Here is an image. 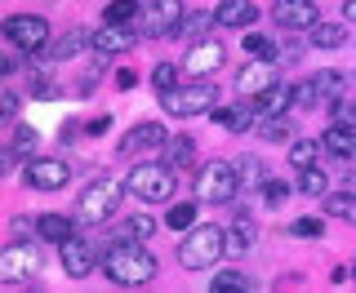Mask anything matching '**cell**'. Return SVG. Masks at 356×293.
<instances>
[{"label":"cell","mask_w":356,"mask_h":293,"mask_svg":"<svg viewBox=\"0 0 356 293\" xmlns=\"http://www.w3.org/2000/svg\"><path fill=\"white\" fill-rule=\"evenodd\" d=\"M103 276L116 280V285H147L156 276V258L143 249V240H125V235H116V240L103 249Z\"/></svg>","instance_id":"obj_1"},{"label":"cell","mask_w":356,"mask_h":293,"mask_svg":"<svg viewBox=\"0 0 356 293\" xmlns=\"http://www.w3.org/2000/svg\"><path fill=\"white\" fill-rule=\"evenodd\" d=\"M222 253H227V231L214 227V222H200V227L192 222L183 231V240H178V262L187 271H209Z\"/></svg>","instance_id":"obj_2"},{"label":"cell","mask_w":356,"mask_h":293,"mask_svg":"<svg viewBox=\"0 0 356 293\" xmlns=\"http://www.w3.org/2000/svg\"><path fill=\"white\" fill-rule=\"evenodd\" d=\"M241 191V174H236V160H209L196 169V200L205 205H232Z\"/></svg>","instance_id":"obj_3"},{"label":"cell","mask_w":356,"mask_h":293,"mask_svg":"<svg viewBox=\"0 0 356 293\" xmlns=\"http://www.w3.org/2000/svg\"><path fill=\"white\" fill-rule=\"evenodd\" d=\"M125 196L143 205H161L174 196V169L170 165H134L125 178Z\"/></svg>","instance_id":"obj_4"},{"label":"cell","mask_w":356,"mask_h":293,"mask_svg":"<svg viewBox=\"0 0 356 293\" xmlns=\"http://www.w3.org/2000/svg\"><path fill=\"white\" fill-rule=\"evenodd\" d=\"M161 107L170 116L187 120V116H209L218 107V89L205 85V81H192V85H174L170 94H161Z\"/></svg>","instance_id":"obj_5"},{"label":"cell","mask_w":356,"mask_h":293,"mask_svg":"<svg viewBox=\"0 0 356 293\" xmlns=\"http://www.w3.org/2000/svg\"><path fill=\"white\" fill-rule=\"evenodd\" d=\"M120 183H111V178H98V183H89L81 191V200H76V222H85V227H98V222H107L111 213L120 205Z\"/></svg>","instance_id":"obj_6"},{"label":"cell","mask_w":356,"mask_h":293,"mask_svg":"<svg viewBox=\"0 0 356 293\" xmlns=\"http://www.w3.org/2000/svg\"><path fill=\"white\" fill-rule=\"evenodd\" d=\"M0 31L18 53H44V44H49V22L40 14H9L0 22Z\"/></svg>","instance_id":"obj_7"},{"label":"cell","mask_w":356,"mask_h":293,"mask_svg":"<svg viewBox=\"0 0 356 293\" xmlns=\"http://www.w3.org/2000/svg\"><path fill=\"white\" fill-rule=\"evenodd\" d=\"M178 27H183V0H147L138 9V36H147V40L174 36Z\"/></svg>","instance_id":"obj_8"},{"label":"cell","mask_w":356,"mask_h":293,"mask_svg":"<svg viewBox=\"0 0 356 293\" xmlns=\"http://www.w3.org/2000/svg\"><path fill=\"white\" fill-rule=\"evenodd\" d=\"M44 258L36 244H14V249L0 253V285H31L40 276Z\"/></svg>","instance_id":"obj_9"},{"label":"cell","mask_w":356,"mask_h":293,"mask_svg":"<svg viewBox=\"0 0 356 293\" xmlns=\"http://www.w3.org/2000/svg\"><path fill=\"white\" fill-rule=\"evenodd\" d=\"M134 44H138V27H129V22H103V27L89 36V49H94L98 58H116V53H129Z\"/></svg>","instance_id":"obj_10"},{"label":"cell","mask_w":356,"mask_h":293,"mask_svg":"<svg viewBox=\"0 0 356 293\" xmlns=\"http://www.w3.org/2000/svg\"><path fill=\"white\" fill-rule=\"evenodd\" d=\"M272 85H281L276 81V62H267V58H250L236 72V94H241V103H254L259 94H267Z\"/></svg>","instance_id":"obj_11"},{"label":"cell","mask_w":356,"mask_h":293,"mask_svg":"<svg viewBox=\"0 0 356 293\" xmlns=\"http://www.w3.org/2000/svg\"><path fill=\"white\" fill-rule=\"evenodd\" d=\"M22 183H27L31 191H63L67 183H72V165H63V160H36V156H31L27 169H22Z\"/></svg>","instance_id":"obj_12"},{"label":"cell","mask_w":356,"mask_h":293,"mask_svg":"<svg viewBox=\"0 0 356 293\" xmlns=\"http://www.w3.org/2000/svg\"><path fill=\"white\" fill-rule=\"evenodd\" d=\"M222 58H227V49H222L218 40H196L192 49H187L183 58V76H192V81H205V76H214Z\"/></svg>","instance_id":"obj_13"},{"label":"cell","mask_w":356,"mask_h":293,"mask_svg":"<svg viewBox=\"0 0 356 293\" xmlns=\"http://www.w3.org/2000/svg\"><path fill=\"white\" fill-rule=\"evenodd\" d=\"M276 22H281L285 31H312L321 22V9L312 5V0H281V5H276Z\"/></svg>","instance_id":"obj_14"},{"label":"cell","mask_w":356,"mask_h":293,"mask_svg":"<svg viewBox=\"0 0 356 293\" xmlns=\"http://www.w3.org/2000/svg\"><path fill=\"white\" fill-rule=\"evenodd\" d=\"M58 253H63V271L72 280L94 271V249H89V240H81V235H67V240L58 244Z\"/></svg>","instance_id":"obj_15"},{"label":"cell","mask_w":356,"mask_h":293,"mask_svg":"<svg viewBox=\"0 0 356 293\" xmlns=\"http://www.w3.org/2000/svg\"><path fill=\"white\" fill-rule=\"evenodd\" d=\"M156 146H165V129H161V120H138V125L125 133L120 151H125V156H138V151H156Z\"/></svg>","instance_id":"obj_16"},{"label":"cell","mask_w":356,"mask_h":293,"mask_svg":"<svg viewBox=\"0 0 356 293\" xmlns=\"http://www.w3.org/2000/svg\"><path fill=\"white\" fill-rule=\"evenodd\" d=\"M259 18V5L254 0H218V9H214V22L218 27H250V22Z\"/></svg>","instance_id":"obj_17"},{"label":"cell","mask_w":356,"mask_h":293,"mask_svg":"<svg viewBox=\"0 0 356 293\" xmlns=\"http://www.w3.org/2000/svg\"><path fill=\"white\" fill-rule=\"evenodd\" d=\"M321 146L334 160H356V125H330L321 133Z\"/></svg>","instance_id":"obj_18"},{"label":"cell","mask_w":356,"mask_h":293,"mask_svg":"<svg viewBox=\"0 0 356 293\" xmlns=\"http://www.w3.org/2000/svg\"><path fill=\"white\" fill-rule=\"evenodd\" d=\"M85 44H89V31H67V36L44 44V58H49V62H72Z\"/></svg>","instance_id":"obj_19"},{"label":"cell","mask_w":356,"mask_h":293,"mask_svg":"<svg viewBox=\"0 0 356 293\" xmlns=\"http://www.w3.org/2000/svg\"><path fill=\"white\" fill-rule=\"evenodd\" d=\"M289 103H294V89H285V85H272L267 94L254 98V116H281V111H289Z\"/></svg>","instance_id":"obj_20"},{"label":"cell","mask_w":356,"mask_h":293,"mask_svg":"<svg viewBox=\"0 0 356 293\" xmlns=\"http://www.w3.org/2000/svg\"><path fill=\"white\" fill-rule=\"evenodd\" d=\"M36 235L49 240V244H63L67 235H76V227H72V218H63V213H40V218H36Z\"/></svg>","instance_id":"obj_21"},{"label":"cell","mask_w":356,"mask_h":293,"mask_svg":"<svg viewBox=\"0 0 356 293\" xmlns=\"http://www.w3.org/2000/svg\"><path fill=\"white\" fill-rule=\"evenodd\" d=\"M325 213L339 222H348V227H356V191H325Z\"/></svg>","instance_id":"obj_22"},{"label":"cell","mask_w":356,"mask_h":293,"mask_svg":"<svg viewBox=\"0 0 356 293\" xmlns=\"http://www.w3.org/2000/svg\"><path fill=\"white\" fill-rule=\"evenodd\" d=\"M192 160H196V142L187 138V133L165 138V165H170V169H192Z\"/></svg>","instance_id":"obj_23"},{"label":"cell","mask_w":356,"mask_h":293,"mask_svg":"<svg viewBox=\"0 0 356 293\" xmlns=\"http://www.w3.org/2000/svg\"><path fill=\"white\" fill-rule=\"evenodd\" d=\"M307 40L316 44V49H339V44H348V27H343V22H325V18H321L316 27L307 31Z\"/></svg>","instance_id":"obj_24"},{"label":"cell","mask_w":356,"mask_h":293,"mask_svg":"<svg viewBox=\"0 0 356 293\" xmlns=\"http://www.w3.org/2000/svg\"><path fill=\"white\" fill-rule=\"evenodd\" d=\"M254 240H259V227H254V218H245V213H241V218L227 227V249L232 253H245V249H254Z\"/></svg>","instance_id":"obj_25"},{"label":"cell","mask_w":356,"mask_h":293,"mask_svg":"<svg viewBox=\"0 0 356 293\" xmlns=\"http://www.w3.org/2000/svg\"><path fill=\"white\" fill-rule=\"evenodd\" d=\"M209 116H214V125L232 129V133H241V129H250V120H254V107H250V103H245V107H214Z\"/></svg>","instance_id":"obj_26"},{"label":"cell","mask_w":356,"mask_h":293,"mask_svg":"<svg viewBox=\"0 0 356 293\" xmlns=\"http://www.w3.org/2000/svg\"><path fill=\"white\" fill-rule=\"evenodd\" d=\"M312 89H316L325 103H334V98H343V89H348V76L343 72H316L312 76Z\"/></svg>","instance_id":"obj_27"},{"label":"cell","mask_w":356,"mask_h":293,"mask_svg":"<svg viewBox=\"0 0 356 293\" xmlns=\"http://www.w3.org/2000/svg\"><path fill=\"white\" fill-rule=\"evenodd\" d=\"M209 289H214V293H250V289H254V280L245 276V271H214Z\"/></svg>","instance_id":"obj_28"},{"label":"cell","mask_w":356,"mask_h":293,"mask_svg":"<svg viewBox=\"0 0 356 293\" xmlns=\"http://www.w3.org/2000/svg\"><path fill=\"white\" fill-rule=\"evenodd\" d=\"M298 191H303V196H325V191H330V178H325V169H316V165L298 169Z\"/></svg>","instance_id":"obj_29"},{"label":"cell","mask_w":356,"mask_h":293,"mask_svg":"<svg viewBox=\"0 0 356 293\" xmlns=\"http://www.w3.org/2000/svg\"><path fill=\"white\" fill-rule=\"evenodd\" d=\"M321 151H325L321 142H312V138H298L294 146H289V165H294V169H307V165H316V160H321Z\"/></svg>","instance_id":"obj_30"},{"label":"cell","mask_w":356,"mask_h":293,"mask_svg":"<svg viewBox=\"0 0 356 293\" xmlns=\"http://www.w3.org/2000/svg\"><path fill=\"white\" fill-rule=\"evenodd\" d=\"M152 231H156V218H152V213H134V218L120 222L116 235H125V240H147Z\"/></svg>","instance_id":"obj_31"},{"label":"cell","mask_w":356,"mask_h":293,"mask_svg":"<svg viewBox=\"0 0 356 293\" xmlns=\"http://www.w3.org/2000/svg\"><path fill=\"white\" fill-rule=\"evenodd\" d=\"M236 174H241V187H263L267 183L263 160H254V156H241V160H236Z\"/></svg>","instance_id":"obj_32"},{"label":"cell","mask_w":356,"mask_h":293,"mask_svg":"<svg viewBox=\"0 0 356 293\" xmlns=\"http://www.w3.org/2000/svg\"><path fill=\"white\" fill-rule=\"evenodd\" d=\"M245 53H250V58H267V62L281 58V53H276V44L267 40V36H259V31H250V36H245Z\"/></svg>","instance_id":"obj_33"},{"label":"cell","mask_w":356,"mask_h":293,"mask_svg":"<svg viewBox=\"0 0 356 293\" xmlns=\"http://www.w3.org/2000/svg\"><path fill=\"white\" fill-rule=\"evenodd\" d=\"M165 222H170V231H178V235H183V231L196 222V205H192V200H187V205H174L170 213H165Z\"/></svg>","instance_id":"obj_34"},{"label":"cell","mask_w":356,"mask_h":293,"mask_svg":"<svg viewBox=\"0 0 356 293\" xmlns=\"http://www.w3.org/2000/svg\"><path fill=\"white\" fill-rule=\"evenodd\" d=\"M138 9H143L138 0H111L103 22H138Z\"/></svg>","instance_id":"obj_35"},{"label":"cell","mask_w":356,"mask_h":293,"mask_svg":"<svg viewBox=\"0 0 356 293\" xmlns=\"http://www.w3.org/2000/svg\"><path fill=\"white\" fill-rule=\"evenodd\" d=\"M259 133H263L267 142H285L289 138V120L285 116H263L259 120Z\"/></svg>","instance_id":"obj_36"},{"label":"cell","mask_w":356,"mask_h":293,"mask_svg":"<svg viewBox=\"0 0 356 293\" xmlns=\"http://www.w3.org/2000/svg\"><path fill=\"white\" fill-rule=\"evenodd\" d=\"M152 85H156V94H170V89L178 85V62H161L152 72Z\"/></svg>","instance_id":"obj_37"},{"label":"cell","mask_w":356,"mask_h":293,"mask_svg":"<svg viewBox=\"0 0 356 293\" xmlns=\"http://www.w3.org/2000/svg\"><path fill=\"white\" fill-rule=\"evenodd\" d=\"M285 200H289V187L281 178H267L263 183V205H285Z\"/></svg>","instance_id":"obj_38"},{"label":"cell","mask_w":356,"mask_h":293,"mask_svg":"<svg viewBox=\"0 0 356 293\" xmlns=\"http://www.w3.org/2000/svg\"><path fill=\"white\" fill-rule=\"evenodd\" d=\"M289 235H298V240H316V235H321V218H294V222H289Z\"/></svg>","instance_id":"obj_39"},{"label":"cell","mask_w":356,"mask_h":293,"mask_svg":"<svg viewBox=\"0 0 356 293\" xmlns=\"http://www.w3.org/2000/svg\"><path fill=\"white\" fill-rule=\"evenodd\" d=\"M214 22V14H183V36H205V27Z\"/></svg>","instance_id":"obj_40"},{"label":"cell","mask_w":356,"mask_h":293,"mask_svg":"<svg viewBox=\"0 0 356 293\" xmlns=\"http://www.w3.org/2000/svg\"><path fill=\"white\" fill-rule=\"evenodd\" d=\"M334 125H356V103L352 98H334Z\"/></svg>","instance_id":"obj_41"},{"label":"cell","mask_w":356,"mask_h":293,"mask_svg":"<svg viewBox=\"0 0 356 293\" xmlns=\"http://www.w3.org/2000/svg\"><path fill=\"white\" fill-rule=\"evenodd\" d=\"M18 94H9V89H0V125H5V120H14L18 116Z\"/></svg>","instance_id":"obj_42"},{"label":"cell","mask_w":356,"mask_h":293,"mask_svg":"<svg viewBox=\"0 0 356 293\" xmlns=\"http://www.w3.org/2000/svg\"><path fill=\"white\" fill-rule=\"evenodd\" d=\"M294 103H298V107H316V103H321V94L312 89V81H303V85L294 89Z\"/></svg>","instance_id":"obj_43"},{"label":"cell","mask_w":356,"mask_h":293,"mask_svg":"<svg viewBox=\"0 0 356 293\" xmlns=\"http://www.w3.org/2000/svg\"><path fill=\"white\" fill-rule=\"evenodd\" d=\"M36 146V129L31 125H18V133H14V151H31Z\"/></svg>","instance_id":"obj_44"},{"label":"cell","mask_w":356,"mask_h":293,"mask_svg":"<svg viewBox=\"0 0 356 293\" xmlns=\"http://www.w3.org/2000/svg\"><path fill=\"white\" fill-rule=\"evenodd\" d=\"M14 160H18V151H14V146H0V178H9V174H14Z\"/></svg>","instance_id":"obj_45"},{"label":"cell","mask_w":356,"mask_h":293,"mask_svg":"<svg viewBox=\"0 0 356 293\" xmlns=\"http://www.w3.org/2000/svg\"><path fill=\"white\" fill-rule=\"evenodd\" d=\"M111 129V116H98V120H89V125H85V133H94V138H98V133H107Z\"/></svg>","instance_id":"obj_46"},{"label":"cell","mask_w":356,"mask_h":293,"mask_svg":"<svg viewBox=\"0 0 356 293\" xmlns=\"http://www.w3.org/2000/svg\"><path fill=\"white\" fill-rule=\"evenodd\" d=\"M134 81H138L134 72H120V76H116V85H120V89H134Z\"/></svg>","instance_id":"obj_47"},{"label":"cell","mask_w":356,"mask_h":293,"mask_svg":"<svg viewBox=\"0 0 356 293\" xmlns=\"http://www.w3.org/2000/svg\"><path fill=\"white\" fill-rule=\"evenodd\" d=\"M343 18H348V22H356V0H343Z\"/></svg>","instance_id":"obj_48"},{"label":"cell","mask_w":356,"mask_h":293,"mask_svg":"<svg viewBox=\"0 0 356 293\" xmlns=\"http://www.w3.org/2000/svg\"><path fill=\"white\" fill-rule=\"evenodd\" d=\"M14 67H18L14 58H0V76H9V72H14Z\"/></svg>","instance_id":"obj_49"}]
</instances>
